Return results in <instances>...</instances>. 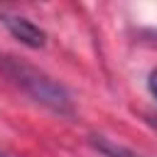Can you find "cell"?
I'll list each match as a JSON object with an SVG mask.
<instances>
[{"instance_id": "cell-1", "label": "cell", "mask_w": 157, "mask_h": 157, "mask_svg": "<svg viewBox=\"0 0 157 157\" xmlns=\"http://www.w3.org/2000/svg\"><path fill=\"white\" fill-rule=\"evenodd\" d=\"M0 74L12 86H17L22 93H27L34 103L49 108L52 113L66 115V118L74 115V101H71V93L66 91V86L59 83L56 78H52L49 74H44L42 69L32 66L29 61H25L15 54L0 52Z\"/></svg>"}, {"instance_id": "cell-2", "label": "cell", "mask_w": 157, "mask_h": 157, "mask_svg": "<svg viewBox=\"0 0 157 157\" xmlns=\"http://www.w3.org/2000/svg\"><path fill=\"white\" fill-rule=\"evenodd\" d=\"M0 22L5 25V29L20 42V44H25V47H29V49H42L44 44H47V32L39 27V25H34L32 20H27V17H22V15H12V12H0Z\"/></svg>"}, {"instance_id": "cell-3", "label": "cell", "mask_w": 157, "mask_h": 157, "mask_svg": "<svg viewBox=\"0 0 157 157\" xmlns=\"http://www.w3.org/2000/svg\"><path fill=\"white\" fill-rule=\"evenodd\" d=\"M93 147L101 150L105 157H142V155H137L135 150L123 147V145H118V142H110V140H105V137H101V135H93Z\"/></svg>"}, {"instance_id": "cell-4", "label": "cell", "mask_w": 157, "mask_h": 157, "mask_svg": "<svg viewBox=\"0 0 157 157\" xmlns=\"http://www.w3.org/2000/svg\"><path fill=\"white\" fill-rule=\"evenodd\" d=\"M147 88H150V93L157 98V69L150 71V76H147Z\"/></svg>"}, {"instance_id": "cell-5", "label": "cell", "mask_w": 157, "mask_h": 157, "mask_svg": "<svg viewBox=\"0 0 157 157\" xmlns=\"http://www.w3.org/2000/svg\"><path fill=\"white\" fill-rule=\"evenodd\" d=\"M0 157H7V155H2V152H0Z\"/></svg>"}]
</instances>
